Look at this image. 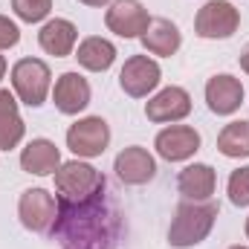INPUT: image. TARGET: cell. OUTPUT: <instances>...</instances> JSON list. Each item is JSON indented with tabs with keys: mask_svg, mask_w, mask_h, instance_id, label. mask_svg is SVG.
<instances>
[{
	"mask_svg": "<svg viewBox=\"0 0 249 249\" xmlns=\"http://www.w3.org/2000/svg\"><path fill=\"white\" fill-rule=\"evenodd\" d=\"M61 249H113L119 238V212L107 200V188L87 200H61L50 232Z\"/></svg>",
	"mask_w": 249,
	"mask_h": 249,
	"instance_id": "6da1fadb",
	"label": "cell"
},
{
	"mask_svg": "<svg viewBox=\"0 0 249 249\" xmlns=\"http://www.w3.org/2000/svg\"><path fill=\"white\" fill-rule=\"evenodd\" d=\"M217 214L220 209L214 200H183L168 226V244L174 249H191L203 244L212 235Z\"/></svg>",
	"mask_w": 249,
	"mask_h": 249,
	"instance_id": "7a4b0ae2",
	"label": "cell"
},
{
	"mask_svg": "<svg viewBox=\"0 0 249 249\" xmlns=\"http://www.w3.org/2000/svg\"><path fill=\"white\" fill-rule=\"evenodd\" d=\"M12 90L26 107H41L53 93V70L41 58H20L12 67Z\"/></svg>",
	"mask_w": 249,
	"mask_h": 249,
	"instance_id": "3957f363",
	"label": "cell"
},
{
	"mask_svg": "<svg viewBox=\"0 0 249 249\" xmlns=\"http://www.w3.org/2000/svg\"><path fill=\"white\" fill-rule=\"evenodd\" d=\"M53 177H55V191H58L61 200H87V197L107 188L105 174L99 168H93L90 162L78 160V157L70 160V162H61Z\"/></svg>",
	"mask_w": 249,
	"mask_h": 249,
	"instance_id": "277c9868",
	"label": "cell"
},
{
	"mask_svg": "<svg viewBox=\"0 0 249 249\" xmlns=\"http://www.w3.org/2000/svg\"><path fill=\"white\" fill-rule=\"evenodd\" d=\"M241 26V9L229 0H209L194 15V32L203 41H226Z\"/></svg>",
	"mask_w": 249,
	"mask_h": 249,
	"instance_id": "5b68a950",
	"label": "cell"
},
{
	"mask_svg": "<svg viewBox=\"0 0 249 249\" xmlns=\"http://www.w3.org/2000/svg\"><path fill=\"white\" fill-rule=\"evenodd\" d=\"M18 217L23 229L35 235H47L53 232L58 217V197H53L47 188H26L18 200Z\"/></svg>",
	"mask_w": 249,
	"mask_h": 249,
	"instance_id": "8992f818",
	"label": "cell"
},
{
	"mask_svg": "<svg viewBox=\"0 0 249 249\" xmlns=\"http://www.w3.org/2000/svg\"><path fill=\"white\" fill-rule=\"evenodd\" d=\"M110 145V124L102 116H84L67 127V148L78 160L102 157Z\"/></svg>",
	"mask_w": 249,
	"mask_h": 249,
	"instance_id": "52a82bcc",
	"label": "cell"
},
{
	"mask_svg": "<svg viewBox=\"0 0 249 249\" xmlns=\"http://www.w3.org/2000/svg\"><path fill=\"white\" fill-rule=\"evenodd\" d=\"M105 23L113 35H119L124 41H133V38L145 35L151 15H148L142 0H113L105 12Z\"/></svg>",
	"mask_w": 249,
	"mask_h": 249,
	"instance_id": "ba28073f",
	"label": "cell"
},
{
	"mask_svg": "<svg viewBox=\"0 0 249 249\" xmlns=\"http://www.w3.org/2000/svg\"><path fill=\"white\" fill-rule=\"evenodd\" d=\"M162 81V70L151 55H130L119 72V87L130 99H145L151 96Z\"/></svg>",
	"mask_w": 249,
	"mask_h": 249,
	"instance_id": "9c48e42d",
	"label": "cell"
},
{
	"mask_svg": "<svg viewBox=\"0 0 249 249\" xmlns=\"http://www.w3.org/2000/svg\"><path fill=\"white\" fill-rule=\"evenodd\" d=\"M191 113V96L186 87H162L157 96L145 102V116L154 124H177Z\"/></svg>",
	"mask_w": 249,
	"mask_h": 249,
	"instance_id": "30bf717a",
	"label": "cell"
},
{
	"mask_svg": "<svg viewBox=\"0 0 249 249\" xmlns=\"http://www.w3.org/2000/svg\"><path fill=\"white\" fill-rule=\"evenodd\" d=\"M50 96H53V105H55L58 113H64V116H78L81 110H87V105L93 99V90H90V81L81 72L70 70V72H61L55 78Z\"/></svg>",
	"mask_w": 249,
	"mask_h": 249,
	"instance_id": "8fae6325",
	"label": "cell"
},
{
	"mask_svg": "<svg viewBox=\"0 0 249 249\" xmlns=\"http://www.w3.org/2000/svg\"><path fill=\"white\" fill-rule=\"evenodd\" d=\"M154 148L165 162H186L200 151V133L191 124H165L157 133Z\"/></svg>",
	"mask_w": 249,
	"mask_h": 249,
	"instance_id": "7c38bea8",
	"label": "cell"
},
{
	"mask_svg": "<svg viewBox=\"0 0 249 249\" xmlns=\"http://www.w3.org/2000/svg\"><path fill=\"white\" fill-rule=\"evenodd\" d=\"M113 171L124 186H145L157 177V160L148 148L142 145H127L116 154Z\"/></svg>",
	"mask_w": 249,
	"mask_h": 249,
	"instance_id": "4fadbf2b",
	"label": "cell"
},
{
	"mask_svg": "<svg viewBox=\"0 0 249 249\" xmlns=\"http://www.w3.org/2000/svg\"><path fill=\"white\" fill-rule=\"evenodd\" d=\"M244 81L229 75V72H217L206 81V105L214 116H232L241 110L244 105Z\"/></svg>",
	"mask_w": 249,
	"mask_h": 249,
	"instance_id": "5bb4252c",
	"label": "cell"
},
{
	"mask_svg": "<svg viewBox=\"0 0 249 249\" xmlns=\"http://www.w3.org/2000/svg\"><path fill=\"white\" fill-rule=\"evenodd\" d=\"M75 44H78V29L67 18H50L41 26V32H38V47L47 55H55V58L72 55L75 53Z\"/></svg>",
	"mask_w": 249,
	"mask_h": 249,
	"instance_id": "9a60e30c",
	"label": "cell"
},
{
	"mask_svg": "<svg viewBox=\"0 0 249 249\" xmlns=\"http://www.w3.org/2000/svg\"><path fill=\"white\" fill-rule=\"evenodd\" d=\"M148 55H160V58H171L180 47H183V32L174 20L168 18H151L145 35L139 38Z\"/></svg>",
	"mask_w": 249,
	"mask_h": 249,
	"instance_id": "2e32d148",
	"label": "cell"
},
{
	"mask_svg": "<svg viewBox=\"0 0 249 249\" xmlns=\"http://www.w3.org/2000/svg\"><path fill=\"white\" fill-rule=\"evenodd\" d=\"M58 165H61V151H58V145L53 139L38 136V139L26 142V148L20 151V168L26 174L50 177V174L58 171Z\"/></svg>",
	"mask_w": 249,
	"mask_h": 249,
	"instance_id": "e0dca14e",
	"label": "cell"
},
{
	"mask_svg": "<svg viewBox=\"0 0 249 249\" xmlns=\"http://www.w3.org/2000/svg\"><path fill=\"white\" fill-rule=\"evenodd\" d=\"M177 188H180L183 200H212V194L217 188V171L209 162H191L180 171Z\"/></svg>",
	"mask_w": 249,
	"mask_h": 249,
	"instance_id": "ac0fdd59",
	"label": "cell"
},
{
	"mask_svg": "<svg viewBox=\"0 0 249 249\" xmlns=\"http://www.w3.org/2000/svg\"><path fill=\"white\" fill-rule=\"evenodd\" d=\"M26 124L20 119L18 99L9 90H0V151H12L23 142Z\"/></svg>",
	"mask_w": 249,
	"mask_h": 249,
	"instance_id": "d6986e66",
	"label": "cell"
},
{
	"mask_svg": "<svg viewBox=\"0 0 249 249\" xmlns=\"http://www.w3.org/2000/svg\"><path fill=\"white\" fill-rule=\"evenodd\" d=\"M75 61L87 72H107L113 67V61H116V47L107 38H102V35H90V38H84L78 44Z\"/></svg>",
	"mask_w": 249,
	"mask_h": 249,
	"instance_id": "ffe728a7",
	"label": "cell"
},
{
	"mask_svg": "<svg viewBox=\"0 0 249 249\" xmlns=\"http://www.w3.org/2000/svg\"><path fill=\"white\" fill-rule=\"evenodd\" d=\"M217 151L229 160H247L249 157V122L235 119L217 133Z\"/></svg>",
	"mask_w": 249,
	"mask_h": 249,
	"instance_id": "44dd1931",
	"label": "cell"
},
{
	"mask_svg": "<svg viewBox=\"0 0 249 249\" xmlns=\"http://www.w3.org/2000/svg\"><path fill=\"white\" fill-rule=\"evenodd\" d=\"M12 12L23 23H41L53 12V0H12Z\"/></svg>",
	"mask_w": 249,
	"mask_h": 249,
	"instance_id": "7402d4cb",
	"label": "cell"
},
{
	"mask_svg": "<svg viewBox=\"0 0 249 249\" xmlns=\"http://www.w3.org/2000/svg\"><path fill=\"white\" fill-rule=\"evenodd\" d=\"M226 194H229V203L244 209L249 206V165H241L229 174V183H226Z\"/></svg>",
	"mask_w": 249,
	"mask_h": 249,
	"instance_id": "603a6c76",
	"label": "cell"
},
{
	"mask_svg": "<svg viewBox=\"0 0 249 249\" xmlns=\"http://www.w3.org/2000/svg\"><path fill=\"white\" fill-rule=\"evenodd\" d=\"M18 41H20V29H18V23H15L12 18L0 15V53L18 47Z\"/></svg>",
	"mask_w": 249,
	"mask_h": 249,
	"instance_id": "cb8c5ba5",
	"label": "cell"
},
{
	"mask_svg": "<svg viewBox=\"0 0 249 249\" xmlns=\"http://www.w3.org/2000/svg\"><path fill=\"white\" fill-rule=\"evenodd\" d=\"M78 3H84V6H93V9H102V6H110L113 0H78Z\"/></svg>",
	"mask_w": 249,
	"mask_h": 249,
	"instance_id": "d4e9b609",
	"label": "cell"
},
{
	"mask_svg": "<svg viewBox=\"0 0 249 249\" xmlns=\"http://www.w3.org/2000/svg\"><path fill=\"white\" fill-rule=\"evenodd\" d=\"M241 70H244V72H249V47L241 53Z\"/></svg>",
	"mask_w": 249,
	"mask_h": 249,
	"instance_id": "484cf974",
	"label": "cell"
},
{
	"mask_svg": "<svg viewBox=\"0 0 249 249\" xmlns=\"http://www.w3.org/2000/svg\"><path fill=\"white\" fill-rule=\"evenodd\" d=\"M3 75H6V58L0 55V81H3Z\"/></svg>",
	"mask_w": 249,
	"mask_h": 249,
	"instance_id": "4316f807",
	"label": "cell"
},
{
	"mask_svg": "<svg viewBox=\"0 0 249 249\" xmlns=\"http://www.w3.org/2000/svg\"><path fill=\"white\" fill-rule=\"evenodd\" d=\"M229 249H249V247H241V244H235V247H229Z\"/></svg>",
	"mask_w": 249,
	"mask_h": 249,
	"instance_id": "83f0119b",
	"label": "cell"
},
{
	"mask_svg": "<svg viewBox=\"0 0 249 249\" xmlns=\"http://www.w3.org/2000/svg\"><path fill=\"white\" fill-rule=\"evenodd\" d=\"M244 229H247V241H249V217H247V226H244Z\"/></svg>",
	"mask_w": 249,
	"mask_h": 249,
	"instance_id": "f1b7e54d",
	"label": "cell"
}]
</instances>
